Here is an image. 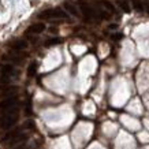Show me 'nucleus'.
<instances>
[{"instance_id": "ddd939ff", "label": "nucleus", "mask_w": 149, "mask_h": 149, "mask_svg": "<svg viewBox=\"0 0 149 149\" xmlns=\"http://www.w3.org/2000/svg\"><path fill=\"white\" fill-rule=\"evenodd\" d=\"M62 42V38H59V37H55V38H51V40L45 41V47H54V45H58Z\"/></svg>"}, {"instance_id": "7ed1b4c3", "label": "nucleus", "mask_w": 149, "mask_h": 149, "mask_svg": "<svg viewBox=\"0 0 149 149\" xmlns=\"http://www.w3.org/2000/svg\"><path fill=\"white\" fill-rule=\"evenodd\" d=\"M78 7H79L82 15H84L85 18H88V19H95V18H97V17H99V14L96 13L95 10L92 8L89 4H86L85 1H78Z\"/></svg>"}, {"instance_id": "4468645a", "label": "nucleus", "mask_w": 149, "mask_h": 149, "mask_svg": "<svg viewBox=\"0 0 149 149\" xmlns=\"http://www.w3.org/2000/svg\"><path fill=\"white\" fill-rule=\"evenodd\" d=\"M100 3H101V6H104L105 8L108 10V11H111V13H115V7H113L112 3H109V1H107V0H101Z\"/></svg>"}, {"instance_id": "f8f14e48", "label": "nucleus", "mask_w": 149, "mask_h": 149, "mask_svg": "<svg viewBox=\"0 0 149 149\" xmlns=\"http://www.w3.org/2000/svg\"><path fill=\"white\" fill-rule=\"evenodd\" d=\"M36 72H37V63L33 62V63H30L29 68H27V75H29V77H33Z\"/></svg>"}, {"instance_id": "423d86ee", "label": "nucleus", "mask_w": 149, "mask_h": 149, "mask_svg": "<svg viewBox=\"0 0 149 149\" xmlns=\"http://www.w3.org/2000/svg\"><path fill=\"white\" fill-rule=\"evenodd\" d=\"M45 30V25L44 23H33L32 26L27 29V33H34V34H40Z\"/></svg>"}, {"instance_id": "2eb2a0df", "label": "nucleus", "mask_w": 149, "mask_h": 149, "mask_svg": "<svg viewBox=\"0 0 149 149\" xmlns=\"http://www.w3.org/2000/svg\"><path fill=\"white\" fill-rule=\"evenodd\" d=\"M122 37H123V34H120V33H116V34H112V36H111V38L116 41V40H120Z\"/></svg>"}, {"instance_id": "6e6552de", "label": "nucleus", "mask_w": 149, "mask_h": 149, "mask_svg": "<svg viewBox=\"0 0 149 149\" xmlns=\"http://www.w3.org/2000/svg\"><path fill=\"white\" fill-rule=\"evenodd\" d=\"M64 8H66V11H67V13L71 14L72 17H79V11H78V8L72 4V3L66 1V3H64Z\"/></svg>"}, {"instance_id": "9b49d317", "label": "nucleus", "mask_w": 149, "mask_h": 149, "mask_svg": "<svg viewBox=\"0 0 149 149\" xmlns=\"http://www.w3.org/2000/svg\"><path fill=\"white\" fill-rule=\"evenodd\" d=\"M116 3L125 13H130V6H129V1H127V0H118Z\"/></svg>"}, {"instance_id": "20e7f679", "label": "nucleus", "mask_w": 149, "mask_h": 149, "mask_svg": "<svg viewBox=\"0 0 149 149\" xmlns=\"http://www.w3.org/2000/svg\"><path fill=\"white\" fill-rule=\"evenodd\" d=\"M14 74V67L10 64H4L0 68V82L1 84H7L10 81V77Z\"/></svg>"}, {"instance_id": "1a4fd4ad", "label": "nucleus", "mask_w": 149, "mask_h": 149, "mask_svg": "<svg viewBox=\"0 0 149 149\" xmlns=\"http://www.w3.org/2000/svg\"><path fill=\"white\" fill-rule=\"evenodd\" d=\"M11 48L15 51H21V49H26L27 48V42L25 40H15L11 44Z\"/></svg>"}, {"instance_id": "f257e3e1", "label": "nucleus", "mask_w": 149, "mask_h": 149, "mask_svg": "<svg viewBox=\"0 0 149 149\" xmlns=\"http://www.w3.org/2000/svg\"><path fill=\"white\" fill-rule=\"evenodd\" d=\"M19 118V111H18V107L14 109H10L8 112L3 113L1 116H0V129H3V130H7L10 127H13L17 120H18Z\"/></svg>"}, {"instance_id": "dca6fc26", "label": "nucleus", "mask_w": 149, "mask_h": 149, "mask_svg": "<svg viewBox=\"0 0 149 149\" xmlns=\"http://www.w3.org/2000/svg\"><path fill=\"white\" fill-rule=\"evenodd\" d=\"M144 1V6H145V11L149 13V0H142Z\"/></svg>"}, {"instance_id": "39448f33", "label": "nucleus", "mask_w": 149, "mask_h": 149, "mask_svg": "<svg viewBox=\"0 0 149 149\" xmlns=\"http://www.w3.org/2000/svg\"><path fill=\"white\" fill-rule=\"evenodd\" d=\"M18 107V101L17 99H13V97H10L7 100H3L1 103H0V112L1 113H6L8 112L10 109H14Z\"/></svg>"}, {"instance_id": "f03ea898", "label": "nucleus", "mask_w": 149, "mask_h": 149, "mask_svg": "<svg viewBox=\"0 0 149 149\" xmlns=\"http://www.w3.org/2000/svg\"><path fill=\"white\" fill-rule=\"evenodd\" d=\"M38 18L41 19H52V18H67V13H64L62 8H51L45 10L41 14H38Z\"/></svg>"}, {"instance_id": "0eeeda50", "label": "nucleus", "mask_w": 149, "mask_h": 149, "mask_svg": "<svg viewBox=\"0 0 149 149\" xmlns=\"http://www.w3.org/2000/svg\"><path fill=\"white\" fill-rule=\"evenodd\" d=\"M27 140V136L26 134H18V136H15V137H13L11 140L8 141V144L13 146V145H18V144H22V142H25V141Z\"/></svg>"}, {"instance_id": "9d476101", "label": "nucleus", "mask_w": 149, "mask_h": 149, "mask_svg": "<svg viewBox=\"0 0 149 149\" xmlns=\"http://www.w3.org/2000/svg\"><path fill=\"white\" fill-rule=\"evenodd\" d=\"M131 3H133V8L136 11H138V13H144L145 11V6L142 0H131Z\"/></svg>"}, {"instance_id": "f3484780", "label": "nucleus", "mask_w": 149, "mask_h": 149, "mask_svg": "<svg viewBox=\"0 0 149 149\" xmlns=\"http://www.w3.org/2000/svg\"><path fill=\"white\" fill-rule=\"evenodd\" d=\"M109 29H116V27H118V25H109Z\"/></svg>"}]
</instances>
